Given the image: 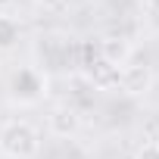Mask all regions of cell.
<instances>
[{"label": "cell", "instance_id": "obj_2", "mask_svg": "<svg viewBox=\"0 0 159 159\" xmlns=\"http://www.w3.org/2000/svg\"><path fill=\"white\" fill-rule=\"evenodd\" d=\"M10 94L19 103H38L44 97V78L38 69H19L10 78Z\"/></svg>", "mask_w": 159, "mask_h": 159}, {"label": "cell", "instance_id": "obj_12", "mask_svg": "<svg viewBox=\"0 0 159 159\" xmlns=\"http://www.w3.org/2000/svg\"><path fill=\"white\" fill-rule=\"evenodd\" d=\"M156 147H159V140H156Z\"/></svg>", "mask_w": 159, "mask_h": 159}, {"label": "cell", "instance_id": "obj_6", "mask_svg": "<svg viewBox=\"0 0 159 159\" xmlns=\"http://www.w3.org/2000/svg\"><path fill=\"white\" fill-rule=\"evenodd\" d=\"M128 56H131V44L125 38H103L100 41V59H106L112 66H125Z\"/></svg>", "mask_w": 159, "mask_h": 159}, {"label": "cell", "instance_id": "obj_10", "mask_svg": "<svg viewBox=\"0 0 159 159\" xmlns=\"http://www.w3.org/2000/svg\"><path fill=\"white\" fill-rule=\"evenodd\" d=\"M41 7H56V3H62V0H38Z\"/></svg>", "mask_w": 159, "mask_h": 159}, {"label": "cell", "instance_id": "obj_1", "mask_svg": "<svg viewBox=\"0 0 159 159\" xmlns=\"http://www.w3.org/2000/svg\"><path fill=\"white\" fill-rule=\"evenodd\" d=\"M0 150L10 159H34L41 153V134L28 122H7L0 131Z\"/></svg>", "mask_w": 159, "mask_h": 159}, {"label": "cell", "instance_id": "obj_11", "mask_svg": "<svg viewBox=\"0 0 159 159\" xmlns=\"http://www.w3.org/2000/svg\"><path fill=\"white\" fill-rule=\"evenodd\" d=\"M13 3V0H0V10H3V7H10Z\"/></svg>", "mask_w": 159, "mask_h": 159}, {"label": "cell", "instance_id": "obj_9", "mask_svg": "<svg viewBox=\"0 0 159 159\" xmlns=\"http://www.w3.org/2000/svg\"><path fill=\"white\" fill-rule=\"evenodd\" d=\"M143 3H147V10H150L153 16H159V0H143Z\"/></svg>", "mask_w": 159, "mask_h": 159}, {"label": "cell", "instance_id": "obj_8", "mask_svg": "<svg viewBox=\"0 0 159 159\" xmlns=\"http://www.w3.org/2000/svg\"><path fill=\"white\" fill-rule=\"evenodd\" d=\"M137 159H159V147L156 143H143L137 150Z\"/></svg>", "mask_w": 159, "mask_h": 159}, {"label": "cell", "instance_id": "obj_4", "mask_svg": "<svg viewBox=\"0 0 159 159\" xmlns=\"http://www.w3.org/2000/svg\"><path fill=\"white\" fill-rule=\"evenodd\" d=\"M88 78L97 91H116L119 88V78H122V66H112L106 59H97L91 69H88Z\"/></svg>", "mask_w": 159, "mask_h": 159}, {"label": "cell", "instance_id": "obj_3", "mask_svg": "<svg viewBox=\"0 0 159 159\" xmlns=\"http://www.w3.org/2000/svg\"><path fill=\"white\" fill-rule=\"evenodd\" d=\"M153 84V75H150V66H122V78H119V88L128 94V97H140L147 94Z\"/></svg>", "mask_w": 159, "mask_h": 159}, {"label": "cell", "instance_id": "obj_7", "mask_svg": "<svg viewBox=\"0 0 159 159\" xmlns=\"http://www.w3.org/2000/svg\"><path fill=\"white\" fill-rule=\"evenodd\" d=\"M16 41H19V25L7 16H0V50L16 47Z\"/></svg>", "mask_w": 159, "mask_h": 159}, {"label": "cell", "instance_id": "obj_5", "mask_svg": "<svg viewBox=\"0 0 159 159\" xmlns=\"http://www.w3.org/2000/svg\"><path fill=\"white\" fill-rule=\"evenodd\" d=\"M47 125H50V134H56V137H72V134L78 131V125H81V119H78V112H75L72 106H56V109L50 112Z\"/></svg>", "mask_w": 159, "mask_h": 159}]
</instances>
